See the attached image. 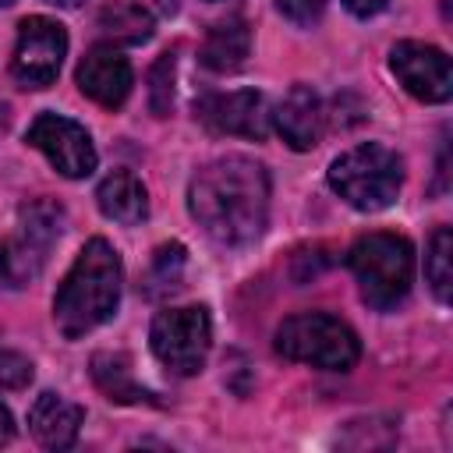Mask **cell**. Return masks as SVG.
Wrapping results in <instances>:
<instances>
[{
    "label": "cell",
    "instance_id": "cell-1",
    "mask_svg": "<svg viewBox=\"0 0 453 453\" xmlns=\"http://www.w3.org/2000/svg\"><path fill=\"white\" fill-rule=\"evenodd\" d=\"M188 212L223 248H244L269 223V173L251 156H223L188 184Z\"/></svg>",
    "mask_w": 453,
    "mask_h": 453
},
{
    "label": "cell",
    "instance_id": "cell-2",
    "mask_svg": "<svg viewBox=\"0 0 453 453\" xmlns=\"http://www.w3.org/2000/svg\"><path fill=\"white\" fill-rule=\"evenodd\" d=\"M120 283H124V265L120 255L113 251L110 241L92 237L74 265L67 269L64 283L57 287L53 297V322L67 340H78L103 326L120 301Z\"/></svg>",
    "mask_w": 453,
    "mask_h": 453
},
{
    "label": "cell",
    "instance_id": "cell-3",
    "mask_svg": "<svg viewBox=\"0 0 453 453\" xmlns=\"http://www.w3.org/2000/svg\"><path fill=\"white\" fill-rule=\"evenodd\" d=\"M347 265H350V273L361 287L365 304H372L375 311H389L411 294L414 248L400 234H386V230L365 234L350 248Z\"/></svg>",
    "mask_w": 453,
    "mask_h": 453
},
{
    "label": "cell",
    "instance_id": "cell-4",
    "mask_svg": "<svg viewBox=\"0 0 453 453\" xmlns=\"http://www.w3.org/2000/svg\"><path fill=\"white\" fill-rule=\"evenodd\" d=\"M276 354L326 372H350L361 357L357 333L329 311H301L276 326Z\"/></svg>",
    "mask_w": 453,
    "mask_h": 453
},
{
    "label": "cell",
    "instance_id": "cell-5",
    "mask_svg": "<svg viewBox=\"0 0 453 453\" xmlns=\"http://www.w3.org/2000/svg\"><path fill=\"white\" fill-rule=\"evenodd\" d=\"M403 184V163L393 149L365 142L347 149L329 166V188L361 212H379L396 202Z\"/></svg>",
    "mask_w": 453,
    "mask_h": 453
},
{
    "label": "cell",
    "instance_id": "cell-6",
    "mask_svg": "<svg viewBox=\"0 0 453 453\" xmlns=\"http://www.w3.org/2000/svg\"><path fill=\"white\" fill-rule=\"evenodd\" d=\"M152 354L166 372L173 375H198L209 347H212V322L202 304H184V308H166L152 319L149 329Z\"/></svg>",
    "mask_w": 453,
    "mask_h": 453
},
{
    "label": "cell",
    "instance_id": "cell-7",
    "mask_svg": "<svg viewBox=\"0 0 453 453\" xmlns=\"http://www.w3.org/2000/svg\"><path fill=\"white\" fill-rule=\"evenodd\" d=\"M67 53V32L53 18H25L18 28V46L11 57V74L21 88H46L64 64Z\"/></svg>",
    "mask_w": 453,
    "mask_h": 453
},
{
    "label": "cell",
    "instance_id": "cell-8",
    "mask_svg": "<svg viewBox=\"0 0 453 453\" xmlns=\"http://www.w3.org/2000/svg\"><path fill=\"white\" fill-rule=\"evenodd\" d=\"M28 145H35L50 166L71 180H81L96 170V145L88 138V131L71 120V117H60V113H39L32 124H28Z\"/></svg>",
    "mask_w": 453,
    "mask_h": 453
},
{
    "label": "cell",
    "instance_id": "cell-9",
    "mask_svg": "<svg viewBox=\"0 0 453 453\" xmlns=\"http://www.w3.org/2000/svg\"><path fill=\"white\" fill-rule=\"evenodd\" d=\"M389 67L400 78V85L425 103H446L453 96V71H449V57L439 46L418 42V39H403L389 50Z\"/></svg>",
    "mask_w": 453,
    "mask_h": 453
},
{
    "label": "cell",
    "instance_id": "cell-10",
    "mask_svg": "<svg viewBox=\"0 0 453 453\" xmlns=\"http://www.w3.org/2000/svg\"><path fill=\"white\" fill-rule=\"evenodd\" d=\"M198 117L216 134H241V138H255V142H262L269 134V110H265L262 92H255V88L209 96L198 103Z\"/></svg>",
    "mask_w": 453,
    "mask_h": 453
},
{
    "label": "cell",
    "instance_id": "cell-11",
    "mask_svg": "<svg viewBox=\"0 0 453 453\" xmlns=\"http://www.w3.org/2000/svg\"><path fill=\"white\" fill-rule=\"evenodd\" d=\"M74 81H78L81 96H88L92 103H99V106H106V110H117V106L127 99L134 74H131L127 57H124L117 46H92V50L81 57Z\"/></svg>",
    "mask_w": 453,
    "mask_h": 453
},
{
    "label": "cell",
    "instance_id": "cell-12",
    "mask_svg": "<svg viewBox=\"0 0 453 453\" xmlns=\"http://www.w3.org/2000/svg\"><path fill=\"white\" fill-rule=\"evenodd\" d=\"M269 120L276 124V131L283 134V142H287L290 149L304 152V149H311V145L319 142V134H322V103H319V96H315L308 85H294V88L280 99L276 113H269Z\"/></svg>",
    "mask_w": 453,
    "mask_h": 453
},
{
    "label": "cell",
    "instance_id": "cell-13",
    "mask_svg": "<svg viewBox=\"0 0 453 453\" xmlns=\"http://www.w3.org/2000/svg\"><path fill=\"white\" fill-rule=\"evenodd\" d=\"M28 428L39 446L46 449H71L81 428V407L67 403L57 393H39L28 411Z\"/></svg>",
    "mask_w": 453,
    "mask_h": 453
},
{
    "label": "cell",
    "instance_id": "cell-14",
    "mask_svg": "<svg viewBox=\"0 0 453 453\" xmlns=\"http://www.w3.org/2000/svg\"><path fill=\"white\" fill-rule=\"evenodd\" d=\"M96 202H99V212L113 223H124V226H134L149 216V195H145V184L131 173V170H113L99 180L96 188Z\"/></svg>",
    "mask_w": 453,
    "mask_h": 453
},
{
    "label": "cell",
    "instance_id": "cell-15",
    "mask_svg": "<svg viewBox=\"0 0 453 453\" xmlns=\"http://www.w3.org/2000/svg\"><path fill=\"white\" fill-rule=\"evenodd\" d=\"M248 53H251V28H248V21L241 14H230V18H223V21H216L209 28L198 60L209 71L226 74V71H237L248 60Z\"/></svg>",
    "mask_w": 453,
    "mask_h": 453
},
{
    "label": "cell",
    "instance_id": "cell-16",
    "mask_svg": "<svg viewBox=\"0 0 453 453\" xmlns=\"http://www.w3.org/2000/svg\"><path fill=\"white\" fill-rule=\"evenodd\" d=\"M92 379L113 403H152V393L134 379L131 357L124 350H99L92 354Z\"/></svg>",
    "mask_w": 453,
    "mask_h": 453
},
{
    "label": "cell",
    "instance_id": "cell-17",
    "mask_svg": "<svg viewBox=\"0 0 453 453\" xmlns=\"http://www.w3.org/2000/svg\"><path fill=\"white\" fill-rule=\"evenodd\" d=\"M152 28H156V18L149 7L134 4V0H113L99 11V32L113 42H124V46H138L145 39H152Z\"/></svg>",
    "mask_w": 453,
    "mask_h": 453
},
{
    "label": "cell",
    "instance_id": "cell-18",
    "mask_svg": "<svg viewBox=\"0 0 453 453\" xmlns=\"http://www.w3.org/2000/svg\"><path fill=\"white\" fill-rule=\"evenodd\" d=\"M46 251H50V248L35 244V241L25 237L21 230H18L11 241H4V244H0V287L18 290V287H25L28 280H35V273H39L42 262H46Z\"/></svg>",
    "mask_w": 453,
    "mask_h": 453
},
{
    "label": "cell",
    "instance_id": "cell-19",
    "mask_svg": "<svg viewBox=\"0 0 453 453\" xmlns=\"http://www.w3.org/2000/svg\"><path fill=\"white\" fill-rule=\"evenodd\" d=\"M425 280L432 287V294L446 304L449 290H453V234L449 226H439L428 241V255H425Z\"/></svg>",
    "mask_w": 453,
    "mask_h": 453
},
{
    "label": "cell",
    "instance_id": "cell-20",
    "mask_svg": "<svg viewBox=\"0 0 453 453\" xmlns=\"http://www.w3.org/2000/svg\"><path fill=\"white\" fill-rule=\"evenodd\" d=\"M184 244H163L156 248L152 255V265H149V276H145V294L149 297H166L180 287V273H184Z\"/></svg>",
    "mask_w": 453,
    "mask_h": 453
},
{
    "label": "cell",
    "instance_id": "cell-21",
    "mask_svg": "<svg viewBox=\"0 0 453 453\" xmlns=\"http://www.w3.org/2000/svg\"><path fill=\"white\" fill-rule=\"evenodd\" d=\"M173 71H177L173 53H163L149 71V110L156 117H166L173 110Z\"/></svg>",
    "mask_w": 453,
    "mask_h": 453
},
{
    "label": "cell",
    "instance_id": "cell-22",
    "mask_svg": "<svg viewBox=\"0 0 453 453\" xmlns=\"http://www.w3.org/2000/svg\"><path fill=\"white\" fill-rule=\"evenodd\" d=\"M32 382V361L18 350L0 347V389H25Z\"/></svg>",
    "mask_w": 453,
    "mask_h": 453
},
{
    "label": "cell",
    "instance_id": "cell-23",
    "mask_svg": "<svg viewBox=\"0 0 453 453\" xmlns=\"http://www.w3.org/2000/svg\"><path fill=\"white\" fill-rule=\"evenodd\" d=\"M276 7H280V14H283L290 25H297V28H311V25L322 18L326 0H276Z\"/></svg>",
    "mask_w": 453,
    "mask_h": 453
},
{
    "label": "cell",
    "instance_id": "cell-24",
    "mask_svg": "<svg viewBox=\"0 0 453 453\" xmlns=\"http://www.w3.org/2000/svg\"><path fill=\"white\" fill-rule=\"evenodd\" d=\"M343 7L354 14V18H372L386 7V0H343Z\"/></svg>",
    "mask_w": 453,
    "mask_h": 453
},
{
    "label": "cell",
    "instance_id": "cell-25",
    "mask_svg": "<svg viewBox=\"0 0 453 453\" xmlns=\"http://www.w3.org/2000/svg\"><path fill=\"white\" fill-rule=\"evenodd\" d=\"M11 439H14V418H11V411L0 403V446L11 442Z\"/></svg>",
    "mask_w": 453,
    "mask_h": 453
},
{
    "label": "cell",
    "instance_id": "cell-26",
    "mask_svg": "<svg viewBox=\"0 0 453 453\" xmlns=\"http://www.w3.org/2000/svg\"><path fill=\"white\" fill-rule=\"evenodd\" d=\"M159 7H163L166 14H173V11H177V0H159Z\"/></svg>",
    "mask_w": 453,
    "mask_h": 453
},
{
    "label": "cell",
    "instance_id": "cell-27",
    "mask_svg": "<svg viewBox=\"0 0 453 453\" xmlns=\"http://www.w3.org/2000/svg\"><path fill=\"white\" fill-rule=\"evenodd\" d=\"M50 4H57V7H78L81 0H50Z\"/></svg>",
    "mask_w": 453,
    "mask_h": 453
},
{
    "label": "cell",
    "instance_id": "cell-28",
    "mask_svg": "<svg viewBox=\"0 0 453 453\" xmlns=\"http://www.w3.org/2000/svg\"><path fill=\"white\" fill-rule=\"evenodd\" d=\"M7 4H14V0H0V7H7Z\"/></svg>",
    "mask_w": 453,
    "mask_h": 453
},
{
    "label": "cell",
    "instance_id": "cell-29",
    "mask_svg": "<svg viewBox=\"0 0 453 453\" xmlns=\"http://www.w3.org/2000/svg\"><path fill=\"white\" fill-rule=\"evenodd\" d=\"M209 4H219V0H209Z\"/></svg>",
    "mask_w": 453,
    "mask_h": 453
}]
</instances>
